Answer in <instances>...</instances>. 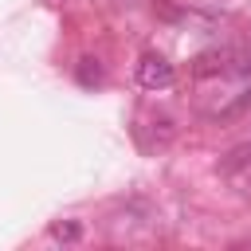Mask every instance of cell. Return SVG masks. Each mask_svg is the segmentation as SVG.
<instances>
[{"label":"cell","mask_w":251,"mask_h":251,"mask_svg":"<svg viewBox=\"0 0 251 251\" xmlns=\"http://www.w3.org/2000/svg\"><path fill=\"white\" fill-rule=\"evenodd\" d=\"M235 169H251V141H247V145H235V149L224 157V173H235Z\"/></svg>","instance_id":"obj_2"},{"label":"cell","mask_w":251,"mask_h":251,"mask_svg":"<svg viewBox=\"0 0 251 251\" xmlns=\"http://www.w3.org/2000/svg\"><path fill=\"white\" fill-rule=\"evenodd\" d=\"M78 78H82V82L90 86V82H98V78H102V71H98V67L90 71V59H82V71H78Z\"/></svg>","instance_id":"obj_4"},{"label":"cell","mask_w":251,"mask_h":251,"mask_svg":"<svg viewBox=\"0 0 251 251\" xmlns=\"http://www.w3.org/2000/svg\"><path fill=\"white\" fill-rule=\"evenodd\" d=\"M137 82L145 86V90H169L173 82H176V71H173V63L165 59V55H141V63H137Z\"/></svg>","instance_id":"obj_1"},{"label":"cell","mask_w":251,"mask_h":251,"mask_svg":"<svg viewBox=\"0 0 251 251\" xmlns=\"http://www.w3.org/2000/svg\"><path fill=\"white\" fill-rule=\"evenodd\" d=\"M51 239H59V243H78V239H82V227H78V224H55V227H51Z\"/></svg>","instance_id":"obj_3"}]
</instances>
